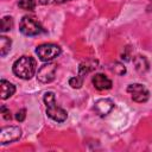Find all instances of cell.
<instances>
[{
  "label": "cell",
  "instance_id": "obj_15",
  "mask_svg": "<svg viewBox=\"0 0 152 152\" xmlns=\"http://www.w3.org/2000/svg\"><path fill=\"white\" fill-rule=\"evenodd\" d=\"M69 84L71 86V88L78 89V88H81L82 84H83V77L80 76V75H77L76 77H71V78L69 80Z\"/></svg>",
  "mask_w": 152,
  "mask_h": 152
},
{
  "label": "cell",
  "instance_id": "obj_20",
  "mask_svg": "<svg viewBox=\"0 0 152 152\" xmlns=\"http://www.w3.org/2000/svg\"><path fill=\"white\" fill-rule=\"evenodd\" d=\"M63 1H69V0H63Z\"/></svg>",
  "mask_w": 152,
  "mask_h": 152
},
{
  "label": "cell",
  "instance_id": "obj_13",
  "mask_svg": "<svg viewBox=\"0 0 152 152\" xmlns=\"http://www.w3.org/2000/svg\"><path fill=\"white\" fill-rule=\"evenodd\" d=\"M18 6L25 11H33L36 8V1L34 0H19Z\"/></svg>",
  "mask_w": 152,
  "mask_h": 152
},
{
  "label": "cell",
  "instance_id": "obj_10",
  "mask_svg": "<svg viewBox=\"0 0 152 152\" xmlns=\"http://www.w3.org/2000/svg\"><path fill=\"white\" fill-rule=\"evenodd\" d=\"M0 89H1V99L6 100L10 96H12L15 91V87L14 84H12L11 82L6 81V80H1L0 81Z\"/></svg>",
  "mask_w": 152,
  "mask_h": 152
},
{
  "label": "cell",
  "instance_id": "obj_7",
  "mask_svg": "<svg viewBox=\"0 0 152 152\" xmlns=\"http://www.w3.org/2000/svg\"><path fill=\"white\" fill-rule=\"evenodd\" d=\"M56 70L57 66L55 63H50L48 62L46 64L42 65L38 69L37 72V80L42 83H50L55 80V75H56Z\"/></svg>",
  "mask_w": 152,
  "mask_h": 152
},
{
  "label": "cell",
  "instance_id": "obj_4",
  "mask_svg": "<svg viewBox=\"0 0 152 152\" xmlns=\"http://www.w3.org/2000/svg\"><path fill=\"white\" fill-rule=\"evenodd\" d=\"M62 50L58 45L52 44V43H46V44H42L39 46H37L36 49V53L38 55L40 61L44 62H50L53 58L58 57L61 55Z\"/></svg>",
  "mask_w": 152,
  "mask_h": 152
},
{
  "label": "cell",
  "instance_id": "obj_19",
  "mask_svg": "<svg viewBox=\"0 0 152 152\" xmlns=\"http://www.w3.org/2000/svg\"><path fill=\"white\" fill-rule=\"evenodd\" d=\"M40 4H44V5H46V4H53V2H58V1H63V0H38Z\"/></svg>",
  "mask_w": 152,
  "mask_h": 152
},
{
  "label": "cell",
  "instance_id": "obj_8",
  "mask_svg": "<svg viewBox=\"0 0 152 152\" xmlns=\"http://www.w3.org/2000/svg\"><path fill=\"white\" fill-rule=\"evenodd\" d=\"M113 108H114V103H113V101L110 99H100L94 104V110L100 116L107 115L108 113L112 112Z\"/></svg>",
  "mask_w": 152,
  "mask_h": 152
},
{
  "label": "cell",
  "instance_id": "obj_17",
  "mask_svg": "<svg viewBox=\"0 0 152 152\" xmlns=\"http://www.w3.org/2000/svg\"><path fill=\"white\" fill-rule=\"evenodd\" d=\"M25 118H26V109H25V108H23V109H20V110L17 112V114H15V119H17L19 122L24 121Z\"/></svg>",
  "mask_w": 152,
  "mask_h": 152
},
{
  "label": "cell",
  "instance_id": "obj_6",
  "mask_svg": "<svg viewBox=\"0 0 152 152\" xmlns=\"http://www.w3.org/2000/svg\"><path fill=\"white\" fill-rule=\"evenodd\" d=\"M21 135V129L17 126H6L0 131V144L6 145L17 141Z\"/></svg>",
  "mask_w": 152,
  "mask_h": 152
},
{
  "label": "cell",
  "instance_id": "obj_12",
  "mask_svg": "<svg viewBox=\"0 0 152 152\" xmlns=\"http://www.w3.org/2000/svg\"><path fill=\"white\" fill-rule=\"evenodd\" d=\"M11 45H12V42L10 38H7L6 36L0 37V55H1V57L6 56L10 52Z\"/></svg>",
  "mask_w": 152,
  "mask_h": 152
},
{
  "label": "cell",
  "instance_id": "obj_16",
  "mask_svg": "<svg viewBox=\"0 0 152 152\" xmlns=\"http://www.w3.org/2000/svg\"><path fill=\"white\" fill-rule=\"evenodd\" d=\"M110 69H112V71H113L114 74H116V75H124V74L126 72V68L124 66V64H121V63H119V62H115Z\"/></svg>",
  "mask_w": 152,
  "mask_h": 152
},
{
  "label": "cell",
  "instance_id": "obj_1",
  "mask_svg": "<svg viewBox=\"0 0 152 152\" xmlns=\"http://www.w3.org/2000/svg\"><path fill=\"white\" fill-rule=\"evenodd\" d=\"M36 61L30 56H23L13 63V72L23 80H30L36 72Z\"/></svg>",
  "mask_w": 152,
  "mask_h": 152
},
{
  "label": "cell",
  "instance_id": "obj_3",
  "mask_svg": "<svg viewBox=\"0 0 152 152\" xmlns=\"http://www.w3.org/2000/svg\"><path fill=\"white\" fill-rule=\"evenodd\" d=\"M19 30L25 36H38V34L45 32L43 26L33 17H28V15L23 17V19L20 20V24H19Z\"/></svg>",
  "mask_w": 152,
  "mask_h": 152
},
{
  "label": "cell",
  "instance_id": "obj_9",
  "mask_svg": "<svg viewBox=\"0 0 152 152\" xmlns=\"http://www.w3.org/2000/svg\"><path fill=\"white\" fill-rule=\"evenodd\" d=\"M91 82L97 90H106L112 88V81L103 74H95L93 76Z\"/></svg>",
  "mask_w": 152,
  "mask_h": 152
},
{
  "label": "cell",
  "instance_id": "obj_14",
  "mask_svg": "<svg viewBox=\"0 0 152 152\" xmlns=\"http://www.w3.org/2000/svg\"><path fill=\"white\" fill-rule=\"evenodd\" d=\"M12 27H13V19H12V17H8V15L4 17L1 19V31L2 32H7Z\"/></svg>",
  "mask_w": 152,
  "mask_h": 152
},
{
  "label": "cell",
  "instance_id": "obj_2",
  "mask_svg": "<svg viewBox=\"0 0 152 152\" xmlns=\"http://www.w3.org/2000/svg\"><path fill=\"white\" fill-rule=\"evenodd\" d=\"M44 103L46 106V114L52 120L57 122H63L66 120L68 114L63 108L56 104V97L52 91H46L44 94Z\"/></svg>",
  "mask_w": 152,
  "mask_h": 152
},
{
  "label": "cell",
  "instance_id": "obj_18",
  "mask_svg": "<svg viewBox=\"0 0 152 152\" xmlns=\"http://www.w3.org/2000/svg\"><path fill=\"white\" fill-rule=\"evenodd\" d=\"M1 114H2V116H4V119L5 120H10L12 116H11V112H10V109H7L5 106H2L1 107Z\"/></svg>",
  "mask_w": 152,
  "mask_h": 152
},
{
  "label": "cell",
  "instance_id": "obj_11",
  "mask_svg": "<svg viewBox=\"0 0 152 152\" xmlns=\"http://www.w3.org/2000/svg\"><path fill=\"white\" fill-rule=\"evenodd\" d=\"M133 64L135 65V69L140 72H144L148 69V62L144 56H135L133 58Z\"/></svg>",
  "mask_w": 152,
  "mask_h": 152
},
{
  "label": "cell",
  "instance_id": "obj_5",
  "mask_svg": "<svg viewBox=\"0 0 152 152\" xmlns=\"http://www.w3.org/2000/svg\"><path fill=\"white\" fill-rule=\"evenodd\" d=\"M127 93L131 94V97L133 101L135 102H139V103H142V102H146L148 100V96H150V93L147 90V88L140 83H133V84H129L127 87Z\"/></svg>",
  "mask_w": 152,
  "mask_h": 152
}]
</instances>
